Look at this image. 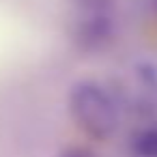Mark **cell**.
<instances>
[{"label": "cell", "mask_w": 157, "mask_h": 157, "mask_svg": "<svg viewBox=\"0 0 157 157\" xmlns=\"http://www.w3.org/2000/svg\"><path fill=\"white\" fill-rule=\"evenodd\" d=\"M112 35V22L103 11H88V15L82 20L78 28V43L86 50H97L103 45Z\"/></svg>", "instance_id": "obj_2"}, {"label": "cell", "mask_w": 157, "mask_h": 157, "mask_svg": "<svg viewBox=\"0 0 157 157\" xmlns=\"http://www.w3.org/2000/svg\"><path fill=\"white\" fill-rule=\"evenodd\" d=\"M69 110L75 123L97 140L110 138L118 127V108L112 95L97 82H80L71 88Z\"/></svg>", "instance_id": "obj_1"}, {"label": "cell", "mask_w": 157, "mask_h": 157, "mask_svg": "<svg viewBox=\"0 0 157 157\" xmlns=\"http://www.w3.org/2000/svg\"><path fill=\"white\" fill-rule=\"evenodd\" d=\"M133 153L136 157H157V127L142 129L133 138Z\"/></svg>", "instance_id": "obj_3"}, {"label": "cell", "mask_w": 157, "mask_h": 157, "mask_svg": "<svg viewBox=\"0 0 157 157\" xmlns=\"http://www.w3.org/2000/svg\"><path fill=\"white\" fill-rule=\"evenodd\" d=\"M82 7H86L88 11H103V7L110 2V0H78Z\"/></svg>", "instance_id": "obj_4"}, {"label": "cell", "mask_w": 157, "mask_h": 157, "mask_svg": "<svg viewBox=\"0 0 157 157\" xmlns=\"http://www.w3.org/2000/svg\"><path fill=\"white\" fill-rule=\"evenodd\" d=\"M60 157H95V155H90V153H88V151H84V148H71V151L63 153Z\"/></svg>", "instance_id": "obj_5"}]
</instances>
